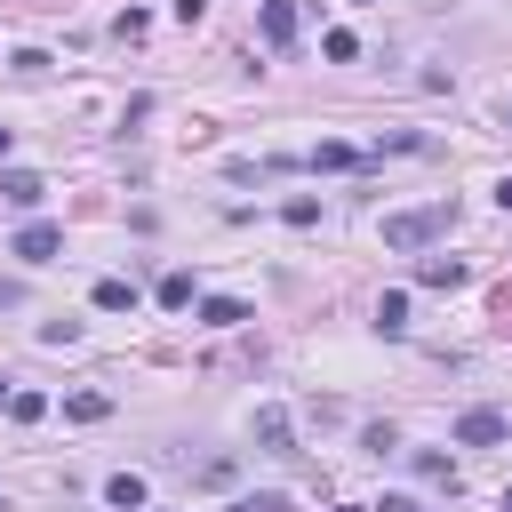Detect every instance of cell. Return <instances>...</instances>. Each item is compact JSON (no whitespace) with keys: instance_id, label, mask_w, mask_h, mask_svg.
<instances>
[{"instance_id":"44dd1931","label":"cell","mask_w":512,"mask_h":512,"mask_svg":"<svg viewBox=\"0 0 512 512\" xmlns=\"http://www.w3.org/2000/svg\"><path fill=\"white\" fill-rule=\"evenodd\" d=\"M0 304H24V288H16V280H0Z\"/></svg>"},{"instance_id":"4fadbf2b","label":"cell","mask_w":512,"mask_h":512,"mask_svg":"<svg viewBox=\"0 0 512 512\" xmlns=\"http://www.w3.org/2000/svg\"><path fill=\"white\" fill-rule=\"evenodd\" d=\"M376 328H384V336H400V328H408V296H400V288H392V296H376Z\"/></svg>"},{"instance_id":"9a60e30c","label":"cell","mask_w":512,"mask_h":512,"mask_svg":"<svg viewBox=\"0 0 512 512\" xmlns=\"http://www.w3.org/2000/svg\"><path fill=\"white\" fill-rule=\"evenodd\" d=\"M312 168H360L352 144H312Z\"/></svg>"},{"instance_id":"e0dca14e","label":"cell","mask_w":512,"mask_h":512,"mask_svg":"<svg viewBox=\"0 0 512 512\" xmlns=\"http://www.w3.org/2000/svg\"><path fill=\"white\" fill-rule=\"evenodd\" d=\"M416 472H424V480H440V488H456V464H448V456H432V448H416Z\"/></svg>"},{"instance_id":"8fae6325","label":"cell","mask_w":512,"mask_h":512,"mask_svg":"<svg viewBox=\"0 0 512 512\" xmlns=\"http://www.w3.org/2000/svg\"><path fill=\"white\" fill-rule=\"evenodd\" d=\"M224 512H296V496H280V488H256V496H232Z\"/></svg>"},{"instance_id":"603a6c76","label":"cell","mask_w":512,"mask_h":512,"mask_svg":"<svg viewBox=\"0 0 512 512\" xmlns=\"http://www.w3.org/2000/svg\"><path fill=\"white\" fill-rule=\"evenodd\" d=\"M0 160H8V128H0Z\"/></svg>"},{"instance_id":"5bb4252c","label":"cell","mask_w":512,"mask_h":512,"mask_svg":"<svg viewBox=\"0 0 512 512\" xmlns=\"http://www.w3.org/2000/svg\"><path fill=\"white\" fill-rule=\"evenodd\" d=\"M8 416H16V424H40V416H48V392H8Z\"/></svg>"},{"instance_id":"ac0fdd59","label":"cell","mask_w":512,"mask_h":512,"mask_svg":"<svg viewBox=\"0 0 512 512\" xmlns=\"http://www.w3.org/2000/svg\"><path fill=\"white\" fill-rule=\"evenodd\" d=\"M320 48H328V64H352V56H360V40H352V32H328Z\"/></svg>"},{"instance_id":"7c38bea8","label":"cell","mask_w":512,"mask_h":512,"mask_svg":"<svg viewBox=\"0 0 512 512\" xmlns=\"http://www.w3.org/2000/svg\"><path fill=\"white\" fill-rule=\"evenodd\" d=\"M96 312H136V288L128 280H96Z\"/></svg>"},{"instance_id":"2e32d148","label":"cell","mask_w":512,"mask_h":512,"mask_svg":"<svg viewBox=\"0 0 512 512\" xmlns=\"http://www.w3.org/2000/svg\"><path fill=\"white\" fill-rule=\"evenodd\" d=\"M160 304L184 312V304H192V272H168V280H160Z\"/></svg>"},{"instance_id":"5b68a950","label":"cell","mask_w":512,"mask_h":512,"mask_svg":"<svg viewBox=\"0 0 512 512\" xmlns=\"http://www.w3.org/2000/svg\"><path fill=\"white\" fill-rule=\"evenodd\" d=\"M288 440H296V432H288V408H256V448H264V456H296Z\"/></svg>"},{"instance_id":"9c48e42d","label":"cell","mask_w":512,"mask_h":512,"mask_svg":"<svg viewBox=\"0 0 512 512\" xmlns=\"http://www.w3.org/2000/svg\"><path fill=\"white\" fill-rule=\"evenodd\" d=\"M104 504H112V512H144V480H136V472H112V480H104Z\"/></svg>"},{"instance_id":"d4e9b609","label":"cell","mask_w":512,"mask_h":512,"mask_svg":"<svg viewBox=\"0 0 512 512\" xmlns=\"http://www.w3.org/2000/svg\"><path fill=\"white\" fill-rule=\"evenodd\" d=\"M504 128H512V104H504Z\"/></svg>"},{"instance_id":"cb8c5ba5","label":"cell","mask_w":512,"mask_h":512,"mask_svg":"<svg viewBox=\"0 0 512 512\" xmlns=\"http://www.w3.org/2000/svg\"><path fill=\"white\" fill-rule=\"evenodd\" d=\"M504 512H512V488H504Z\"/></svg>"},{"instance_id":"30bf717a","label":"cell","mask_w":512,"mask_h":512,"mask_svg":"<svg viewBox=\"0 0 512 512\" xmlns=\"http://www.w3.org/2000/svg\"><path fill=\"white\" fill-rule=\"evenodd\" d=\"M64 416H72V424H104V416H112V392H72Z\"/></svg>"},{"instance_id":"484cf974","label":"cell","mask_w":512,"mask_h":512,"mask_svg":"<svg viewBox=\"0 0 512 512\" xmlns=\"http://www.w3.org/2000/svg\"><path fill=\"white\" fill-rule=\"evenodd\" d=\"M360 8H376V0H360Z\"/></svg>"},{"instance_id":"3957f363","label":"cell","mask_w":512,"mask_h":512,"mask_svg":"<svg viewBox=\"0 0 512 512\" xmlns=\"http://www.w3.org/2000/svg\"><path fill=\"white\" fill-rule=\"evenodd\" d=\"M296 24H304V0H264V16H256L264 48H288V40H296Z\"/></svg>"},{"instance_id":"ffe728a7","label":"cell","mask_w":512,"mask_h":512,"mask_svg":"<svg viewBox=\"0 0 512 512\" xmlns=\"http://www.w3.org/2000/svg\"><path fill=\"white\" fill-rule=\"evenodd\" d=\"M368 512H416V504H408V496H384V504H368Z\"/></svg>"},{"instance_id":"8992f818","label":"cell","mask_w":512,"mask_h":512,"mask_svg":"<svg viewBox=\"0 0 512 512\" xmlns=\"http://www.w3.org/2000/svg\"><path fill=\"white\" fill-rule=\"evenodd\" d=\"M0 200H8V208H40V200H48V184L16 168V176H0Z\"/></svg>"},{"instance_id":"ba28073f","label":"cell","mask_w":512,"mask_h":512,"mask_svg":"<svg viewBox=\"0 0 512 512\" xmlns=\"http://www.w3.org/2000/svg\"><path fill=\"white\" fill-rule=\"evenodd\" d=\"M240 320H248L240 296H200V328H240Z\"/></svg>"},{"instance_id":"277c9868","label":"cell","mask_w":512,"mask_h":512,"mask_svg":"<svg viewBox=\"0 0 512 512\" xmlns=\"http://www.w3.org/2000/svg\"><path fill=\"white\" fill-rule=\"evenodd\" d=\"M504 432H512V424H504L496 408H464V416H456V440H464V448H496Z\"/></svg>"},{"instance_id":"7a4b0ae2","label":"cell","mask_w":512,"mask_h":512,"mask_svg":"<svg viewBox=\"0 0 512 512\" xmlns=\"http://www.w3.org/2000/svg\"><path fill=\"white\" fill-rule=\"evenodd\" d=\"M56 248H64V232H56V224H40V216L8 240V256H24V264H56Z\"/></svg>"},{"instance_id":"7402d4cb","label":"cell","mask_w":512,"mask_h":512,"mask_svg":"<svg viewBox=\"0 0 512 512\" xmlns=\"http://www.w3.org/2000/svg\"><path fill=\"white\" fill-rule=\"evenodd\" d=\"M496 200H504V208H512V176H504V184H496Z\"/></svg>"},{"instance_id":"52a82bcc","label":"cell","mask_w":512,"mask_h":512,"mask_svg":"<svg viewBox=\"0 0 512 512\" xmlns=\"http://www.w3.org/2000/svg\"><path fill=\"white\" fill-rule=\"evenodd\" d=\"M416 280H424V288H464L472 272H464L456 256H424V264H416Z\"/></svg>"},{"instance_id":"6da1fadb","label":"cell","mask_w":512,"mask_h":512,"mask_svg":"<svg viewBox=\"0 0 512 512\" xmlns=\"http://www.w3.org/2000/svg\"><path fill=\"white\" fill-rule=\"evenodd\" d=\"M448 224H456V200H432V208H400V216H384V248H432Z\"/></svg>"},{"instance_id":"d6986e66","label":"cell","mask_w":512,"mask_h":512,"mask_svg":"<svg viewBox=\"0 0 512 512\" xmlns=\"http://www.w3.org/2000/svg\"><path fill=\"white\" fill-rule=\"evenodd\" d=\"M176 16H184V24H200V16H208V0H176Z\"/></svg>"}]
</instances>
